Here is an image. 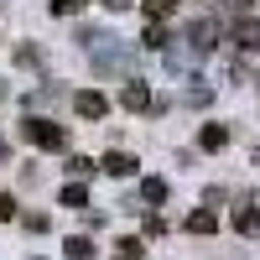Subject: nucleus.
Masks as SVG:
<instances>
[{
  "instance_id": "obj_1",
  "label": "nucleus",
  "mask_w": 260,
  "mask_h": 260,
  "mask_svg": "<svg viewBox=\"0 0 260 260\" xmlns=\"http://www.w3.org/2000/svg\"><path fill=\"white\" fill-rule=\"evenodd\" d=\"M21 136L31 146H42V151H62L68 146V125H57V120H21Z\"/></svg>"
},
{
  "instance_id": "obj_22",
  "label": "nucleus",
  "mask_w": 260,
  "mask_h": 260,
  "mask_svg": "<svg viewBox=\"0 0 260 260\" xmlns=\"http://www.w3.org/2000/svg\"><path fill=\"white\" fill-rule=\"evenodd\" d=\"M0 99H6V83H0Z\"/></svg>"
},
{
  "instance_id": "obj_7",
  "label": "nucleus",
  "mask_w": 260,
  "mask_h": 260,
  "mask_svg": "<svg viewBox=\"0 0 260 260\" xmlns=\"http://www.w3.org/2000/svg\"><path fill=\"white\" fill-rule=\"evenodd\" d=\"M120 99H125V110H136V115L151 110V89H146V83H125V94H120Z\"/></svg>"
},
{
  "instance_id": "obj_2",
  "label": "nucleus",
  "mask_w": 260,
  "mask_h": 260,
  "mask_svg": "<svg viewBox=\"0 0 260 260\" xmlns=\"http://www.w3.org/2000/svg\"><path fill=\"white\" fill-rule=\"evenodd\" d=\"M187 47L192 52H198V57H208L213 47H219V21H213V16H198V21H187Z\"/></svg>"
},
{
  "instance_id": "obj_17",
  "label": "nucleus",
  "mask_w": 260,
  "mask_h": 260,
  "mask_svg": "<svg viewBox=\"0 0 260 260\" xmlns=\"http://www.w3.org/2000/svg\"><path fill=\"white\" fill-rule=\"evenodd\" d=\"M208 99H213V89H203V83L192 78V89H187V104H208Z\"/></svg>"
},
{
  "instance_id": "obj_21",
  "label": "nucleus",
  "mask_w": 260,
  "mask_h": 260,
  "mask_svg": "<svg viewBox=\"0 0 260 260\" xmlns=\"http://www.w3.org/2000/svg\"><path fill=\"white\" fill-rule=\"evenodd\" d=\"M104 11H130V0H104Z\"/></svg>"
},
{
  "instance_id": "obj_19",
  "label": "nucleus",
  "mask_w": 260,
  "mask_h": 260,
  "mask_svg": "<svg viewBox=\"0 0 260 260\" xmlns=\"http://www.w3.org/2000/svg\"><path fill=\"white\" fill-rule=\"evenodd\" d=\"M26 229L31 234H47V213H26Z\"/></svg>"
},
{
  "instance_id": "obj_16",
  "label": "nucleus",
  "mask_w": 260,
  "mask_h": 260,
  "mask_svg": "<svg viewBox=\"0 0 260 260\" xmlns=\"http://www.w3.org/2000/svg\"><path fill=\"white\" fill-rule=\"evenodd\" d=\"M62 250H68V260H89V255H94V245H89V240H68Z\"/></svg>"
},
{
  "instance_id": "obj_4",
  "label": "nucleus",
  "mask_w": 260,
  "mask_h": 260,
  "mask_svg": "<svg viewBox=\"0 0 260 260\" xmlns=\"http://www.w3.org/2000/svg\"><path fill=\"white\" fill-rule=\"evenodd\" d=\"M136 156H130V151H104V161H99V172L104 177H136Z\"/></svg>"
},
{
  "instance_id": "obj_18",
  "label": "nucleus",
  "mask_w": 260,
  "mask_h": 260,
  "mask_svg": "<svg viewBox=\"0 0 260 260\" xmlns=\"http://www.w3.org/2000/svg\"><path fill=\"white\" fill-rule=\"evenodd\" d=\"M6 219H16V198H11V192H0V224H6Z\"/></svg>"
},
{
  "instance_id": "obj_20",
  "label": "nucleus",
  "mask_w": 260,
  "mask_h": 260,
  "mask_svg": "<svg viewBox=\"0 0 260 260\" xmlns=\"http://www.w3.org/2000/svg\"><path fill=\"white\" fill-rule=\"evenodd\" d=\"M224 6H229V11H240V16H245V11H250V0H224Z\"/></svg>"
},
{
  "instance_id": "obj_10",
  "label": "nucleus",
  "mask_w": 260,
  "mask_h": 260,
  "mask_svg": "<svg viewBox=\"0 0 260 260\" xmlns=\"http://www.w3.org/2000/svg\"><path fill=\"white\" fill-rule=\"evenodd\" d=\"M187 229H192V234H213V229H219V219H213L208 208H198V213L187 219Z\"/></svg>"
},
{
  "instance_id": "obj_14",
  "label": "nucleus",
  "mask_w": 260,
  "mask_h": 260,
  "mask_svg": "<svg viewBox=\"0 0 260 260\" xmlns=\"http://www.w3.org/2000/svg\"><path fill=\"white\" fill-rule=\"evenodd\" d=\"M141 192H146V203H161V198H167V182H161V177H146Z\"/></svg>"
},
{
  "instance_id": "obj_15",
  "label": "nucleus",
  "mask_w": 260,
  "mask_h": 260,
  "mask_svg": "<svg viewBox=\"0 0 260 260\" xmlns=\"http://www.w3.org/2000/svg\"><path fill=\"white\" fill-rule=\"evenodd\" d=\"M68 172H73V177H94V172H99V161H89V156H73V161H68Z\"/></svg>"
},
{
  "instance_id": "obj_5",
  "label": "nucleus",
  "mask_w": 260,
  "mask_h": 260,
  "mask_svg": "<svg viewBox=\"0 0 260 260\" xmlns=\"http://www.w3.org/2000/svg\"><path fill=\"white\" fill-rule=\"evenodd\" d=\"M73 110H78L83 120H104V115H110V99L94 94V89H83V94H73Z\"/></svg>"
},
{
  "instance_id": "obj_12",
  "label": "nucleus",
  "mask_w": 260,
  "mask_h": 260,
  "mask_svg": "<svg viewBox=\"0 0 260 260\" xmlns=\"http://www.w3.org/2000/svg\"><path fill=\"white\" fill-rule=\"evenodd\" d=\"M141 47H146V52H161V47H167V26H146Z\"/></svg>"
},
{
  "instance_id": "obj_9",
  "label": "nucleus",
  "mask_w": 260,
  "mask_h": 260,
  "mask_svg": "<svg viewBox=\"0 0 260 260\" xmlns=\"http://www.w3.org/2000/svg\"><path fill=\"white\" fill-rule=\"evenodd\" d=\"M234 229L250 234V240H260V208H240V213H234Z\"/></svg>"
},
{
  "instance_id": "obj_13",
  "label": "nucleus",
  "mask_w": 260,
  "mask_h": 260,
  "mask_svg": "<svg viewBox=\"0 0 260 260\" xmlns=\"http://www.w3.org/2000/svg\"><path fill=\"white\" fill-rule=\"evenodd\" d=\"M83 6H89V0H52V6H47V11H52V16H78Z\"/></svg>"
},
{
  "instance_id": "obj_8",
  "label": "nucleus",
  "mask_w": 260,
  "mask_h": 260,
  "mask_svg": "<svg viewBox=\"0 0 260 260\" xmlns=\"http://www.w3.org/2000/svg\"><path fill=\"white\" fill-rule=\"evenodd\" d=\"M198 146H203V151H224V146H229V130H224V125H203Z\"/></svg>"
},
{
  "instance_id": "obj_3",
  "label": "nucleus",
  "mask_w": 260,
  "mask_h": 260,
  "mask_svg": "<svg viewBox=\"0 0 260 260\" xmlns=\"http://www.w3.org/2000/svg\"><path fill=\"white\" fill-rule=\"evenodd\" d=\"M94 68H99V73L130 68V47H115V37H104V47H94Z\"/></svg>"
},
{
  "instance_id": "obj_11",
  "label": "nucleus",
  "mask_w": 260,
  "mask_h": 260,
  "mask_svg": "<svg viewBox=\"0 0 260 260\" xmlns=\"http://www.w3.org/2000/svg\"><path fill=\"white\" fill-rule=\"evenodd\" d=\"M62 203H68V208H83V203H89V187H83V182H68V187H62Z\"/></svg>"
},
{
  "instance_id": "obj_23",
  "label": "nucleus",
  "mask_w": 260,
  "mask_h": 260,
  "mask_svg": "<svg viewBox=\"0 0 260 260\" xmlns=\"http://www.w3.org/2000/svg\"><path fill=\"white\" fill-rule=\"evenodd\" d=\"M125 260H130V255H125Z\"/></svg>"
},
{
  "instance_id": "obj_6",
  "label": "nucleus",
  "mask_w": 260,
  "mask_h": 260,
  "mask_svg": "<svg viewBox=\"0 0 260 260\" xmlns=\"http://www.w3.org/2000/svg\"><path fill=\"white\" fill-rule=\"evenodd\" d=\"M234 47H240V52H260V21L255 16L234 21Z\"/></svg>"
}]
</instances>
